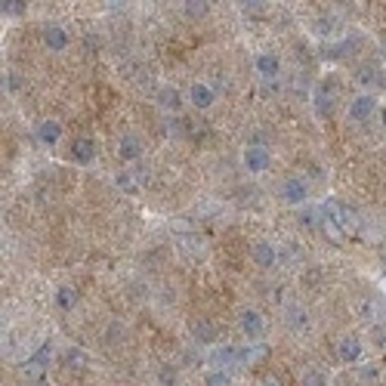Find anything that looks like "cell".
Returning <instances> with one entry per match:
<instances>
[{"label":"cell","mask_w":386,"mask_h":386,"mask_svg":"<svg viewBox=\"0 0 386 386\" xmlns=\"http://www.w3.org/2000/svg\"><path fill=\"white\" fill-rule=\"evenodd\" d=\"M238 328H241V334L248 337L250 343H257L259 337L266 334V315L257 306H244V309L238 312Z\"/></svg>","instance_id":"6da1fadb"},{"label":"cell","mask_w":386,"mask_h":386,"mask_svg":"<svg viewBox=\"0 0 386 386\" xmlns=\"http://www.w3.org/2000/svg\"><path fill=\"white\" fill-rule=\"evenodd\" d=\"M377 109H380V102H377L374 93H356V96L349 99V121L368 124L371 118L377 115Z\"/></svg>","instance_id":"7a4b0ae2"},{"label":"cell","mask_w":386,"mask_h":386,"mask_svg":"<svg viewBox=\"0 0 386 386\" xmlns=\"http://www.w3.org/2000/svg\"><path fill=\"white\" fill-rule=\"evenodd\" d=\"M282 201L288 204V208H306V201H309V183H306L303 176H288L282 183Z\"/></svg>","instance_id":"3957f363"},{"label":"cell","mask_w":386,"mask_h":386,"mask_svg":"<svg viewBox=\"0 0 386 386\" xmlns=\"http://www.w3.org/2000/svg\"><path fill=\"white\" fill-rule=\"evenodd\" d=\"M241 161H244V170H248V173H266L272 167L269 149H266V145H259V143H250L248 149H244Z\"/></svg>","instance_id":"277c9868"},{"label":"cell","mask_w":386,"mask_h":386,"mask_svg":"<svg viewBox=\"0 0 386 386\" xmlns=\"http://www.w3.org/2000/svg\"><path fill=\"white\" fill-rule=\"evenodd\" d=\"M254 71H257L259 81L275 84L278 75H282V59H278L275 53H266V50L257 53V56H254Z\"/></svg>","instance_id":"5b68a950"},{"label":"cell","mask_w":386,"mask_h":386,"mask_svg":"<svg viewBox=\"0 0 386 386\" xmlns=\"http://www.w3.org/2000/svg\"><path fill=\"white\" fill-rule=\"evenodd\" d=\"M185 99H189L192 109L208 111V109H214L217 105V90L210 84H204V81H195L189 86V93H185Z\"/></svg>","instance_id":"8992f818"},{"label":"cell","mask_w":386,"mask_h":386,"mask_svg":"<svg viewBox=\"0 0 386 386\" xmlns=\"http://www.w3.org/2000/svg\"><path fill=\"white\" fill-rule=\"evenodd\" d=\"M41 41H44L46 50L62 53V50H68L71 37H68V31H65L59 22H46V25H44V31H41Z\"/></svg>","instance_id":"52a82bcc"},{"label":"cell","mask_w":386,"mask_h":386,"mask_svg":"<svg viewBox=\"0 0 386 386\" xmlns=\"http://www.w3.org/2000/svg\"><path fill=\"white\" fill-rule=\"evenodd\" d=\"M143 139L136 136V133H124L121 139H118V158H121L124 164H133V161H139L143 158Z\"/></svg>","instance_id":"ba28073f"},{"label":"cell","mask_w":386,"mask_h":386,"mask_svg":"<svg viewBox=\"0 0 386 386\" xmlns=\"http://www.w3.org/2000/svg\"><path fill=\"white\" fill-rule=\"evenodd\" d=\"M35 136H37V143H41V145H46V149H56L59 139H62V124L53 121V118H46V121L37 124Z\"/></svg>","instance_id":"9c48e42d"},{"label":"cell","mask_w":386,"mask_h":386,"mask_svg":"<svg viewBox=\"0 0 386 386\" xmlns=\"http://www.w3.org/2000/svg\"><path fill=\"white\" fill-rule=\"evenodd\" d=\"M362 352H365V346L358 337H343V340L337 343V358H340L343 365H358L362 362Z\"/></svg>","instance_id":"30bf717a"},{"label":"cell","mask_w":386,"mask_h":386,"mask_svg":"<svg viewBox=\"0 0 386 386\" xmlns=\"http://www.w3.org/2000/svg\"><path fill=\"white\" fill-rule=\"evenodd\" d=\"M250 259L259 266V269H272V266L278 263V248L269 241H254V248H250Z\"/></svg>","instance_id":"8fae6325"},{"label":"cell","mask_w":386,"mask_h":386,"mask_svg":"<svg viewBox=\"0 0 386 386\" xmlns=\"http://www.w3.org/2000/svg\"><path fill=\"white\" fill-rule=\"evenodd\" d=\"M192 337L198 346H214L219 340V328L208 318H198V322H192Z\"/></svg>","instance_id":"7c38bea8"},{"label":"cell","mask_w":386,"mask_h":386,"mask_svg":"<svg viewBox=\"0 0 386 386\" xmlns=\"http://www.w3.org/2000/svg\"><path fill=\"white\" fill-rule=\"evenodd\" d=\"M71 158H75L81 167L93 164V161H96V143H93L90 136H77L75 145H71Z\"/></svg>","instance_id":"4fadbf2b"},{"label":"cell","mask_w":386,"mask_h":386,"mask_svg":"<svg viewBox=\"0 0 386 386\" xmlns=\"http://www.w3.org/2000/svg\"><path fill=\"white\" fill-rule=\"evenodd\" d=\"M284 322H288L291 331H306L309 328V312L300 303H291V306H284Z\"/></svg>","instance_id":"5bb4252c"},{"label":"cell","mask_w":386,"mask_h":386,"mask_svg":"<svg viewBox=\"0 0 386 386\" xmlns=\"http://www.w3.org/2000/svg\"><path fill=\"white\" fill-rule=\"evenodd\" d=\"M183 93L176 90V86H161V90H158V105H161L164 111H179L183 109Z\"/></svg>","instance_id":"9a60e30c"},{"label":"cell","mask_w":386,"mask_h":386,"mask_svg":"<svg viewBox=\"0 0 386 386\" xmlns=\"http://www.w3.org/2000/svg\"><path fill=\"white\" fill-rule=\"evenodd\" d=\"M77 291L71 288V284H62V288H56V294H53V303H56V309H62V312H71L77 306Z\"/></svg>","instance_id":"2e32d148"},{"label":"cell","mask_w":386,"mask_h":386,"mask_svg":"<svg viewBox=\"0 0 386 386\" xmlns=\"http://www.w3.org/2000/svg\"><path fill=\"white\" fill-rule=\"evenodd\" d=\"M214 365L229 371L232 365H241V352H238L235 346H219V349L214 352Z\"/></svg>","instance_id":"e0dca14e"},{"label":"cell","mask_w":386,"mask_h":386,"mask_svg":"<svg viewBox=\"0 0 386 386\" xmlns=\"http://www.w3.org/2000/svg\"><path fill=\"white\" fill-rule=\"evenodd\" d=\"M115 185L124 192V195H139V179H136V173H130V170H118Z\"/></svg>","instance_id":"ac0fdd59"},{"label":"cell","mask_w":386,"mask_h":386,"mask_svg":"<svg viewBox=\"0 0 386 386\" xmlns=\"http://www.w3.org/2000/svg\"><path fill=\"white\" fill-rule=\"evenodd\" d=\"M50 343H44L41 349L35 352V356H31V362H28V374H41V371L46 368V365H50Z\"/></svg>","instance_id":"d6986e66"},{"label":"cell","mask_w":386,"mask_h":386,"mask_svg":"<svg viewBox=\"0 0 386 386\" xmlns=\"http://www.w3.org/2000/svg\"><path fill=\"white\" fill-rule=\"evenodd\" d=\"M183 12L189 19H204L210 12V0H183Z\"/></svg>","instance_id":"ffe728a7"},{"label":"cell","mask_w":386,"mask_h":386,"mask_svg":"<svg viewBox=\"0 0 386 386\" xmlns=\"http://www.w3.org/2000/svg\"><path fill=\"white\" fill-rule=\"evenodd\" d=\"M266 356H269V346H263V343L244 346V349H241V365H257V362H263Z\"/></svg>","instance_id":"44dd1931"},{"label":"cell","mask_w":386,"mask_h":386,"mask_svg":"<svg viewBox=\"0 0 386 386\" xmlns=\"http://www.w3.org/2000/svg\"><path fill=\"white\" fill-rule=\"evenodd\" d=\"M204 386H232V377L226 368H214L204 374Z\"/></svg>","instance_id":"7402d4cb"},{"label":"cell","mask_w":386,"mask_h":386,"mask_svg":"<svg viewBox=\"0 0 386 386\" xmlns=\"http://www.w3.org/2000/svg\"><path fill=\"white\" fill-rule=\"evenodd\" d=\"M179 244H183L185 254L195 257V259H204V257H208V248H201V241H198V238H192V235H185Z\"/></svg>","instance_id":"603a6c76"},{"label":"cell","mask_w":386,"mask_h":386,"mask_svg":"<svg viewBox=\"0 0 386 386\" xmlns=\"http://www.w3.org/2000/svg\"><path fill=\"white\" fill-rule=\"evenodd\" d=\"M300 386H328V380H324V374L318 368H306L300 374Z\"/></svg>","instance_id":"cb8c5ba5"},{"label":"cell","mask_w":386,"mask_h":386,"mask_svg":"<svg viewBox=\"0 0 386 386\" xmlns=\"http://www.w3.org/2000/svg\"><path fill=\"white\" fill-rule=\"evenodd\" d=\"M158 383H161V386H179V368L164 365V368L158 371Z\"/></svg>","instance_id":"d4e9b609"},{"label":"cell","mask_w":386,"mask_h":386,"mask_svg":"<svg viewBox=\"0 0 386 386\" xmlns=\"http://www.w3.org/2000/svg\"><path fill=\"white\" fill-rule=\"evenodd\" d=\"M65 365H68V368H75V371H81L86 365V356L81 349H75V346H71V349H65Z\"/></svg>","instance_id":"484cf974"},{"label":"cell","mask_w":386,"mask_h":386,"mask_svg":"<svg viewBox=\"0 0 386 386\" xmlns=\"http://www.w3.org/2000/svg\"><path fill=\"white\" fill-rule=\"evenodd\" d=\"M25 12V0H3V16L6 19H16Z\"/></svg>","instance_id":"4316f807"},{"label":"cell","mask_w":386,"mask_h":386,"mask_svg":"<svg viewBox=\"0 0 386 386\" xmlns=\"http://www.w3.org/2000/svg\"><path fill=\"white\" fill-rule=\"evenodd\" d=\"M331 109H334V102H331V96H324V93L318 90V93H315V111H318V118L331 115Z\"/></svg>","instance_id":"83f0119b"},{"label":"cell","mask_w":386,"mask_h":386,"mask_svg":"<svg viewBox=\"0 0 386 386\" xmlns=\"http://www.w3.org/2000/svg\"><path fill=\"white\" fill-rule=\"evenodd\" d=\"M3 90L6 93H19V90H22V77H19L16 71H6V75H3Z\"/></svg>","instance_id":"f1b7e54d"},{"label":"cell","mask_w":386,"mask_h":386,"mask_svg":"<svg viewBox=\"0 0 386 386\" xmlns=\"http://www.w3.org/2000/svg\"><path fill=\"white\" fill-rule=\"evenodd\" d=\"M266 3H269V0H238V6H241V10H248V12L266 10Z\"/></svg>","instance_id":"f546056e"},{"label":"cell","mask_w":386,"mask_h":386,"mask_svg":"<svg viewBox=\"0 0 386 386\" xmlns=\"http://www.w3.org/2000/svg\"><path fill=\"white\" fill-rule=\"evenodd\" d=\"M362 377H365V380H377L380 374H377V368H374V365H365V368H362Z\"/></svg>","instance_id":"4dcf8cb0"},{"label":"cell","mask_w":386,"mask_h":386,"mask_svg":"<svg viewBox=\"0 0 386 386\" xmlns=\"http://www.w3.org/2000/svg\"><path fill=\"white\" fill-rule=\"evenodd\" d=\"M263 386H282V383H278L275 377H266V380H263Z\"/></svg>","instance_id":"1f68e13d"}]
</instances>
